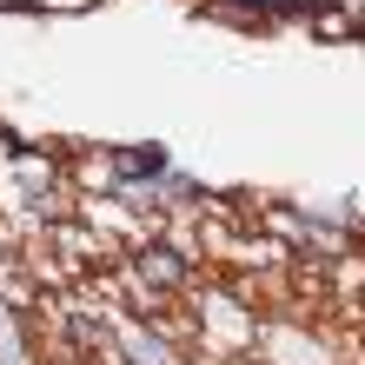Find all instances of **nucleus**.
<instances>
[{"mask_svg": "<svg viewBox=\"0 0 365 365\" xmlns=\"http://www.w3.org/2000/svg\"><path fill=\"white\" fill-rule=\"evenodd\" d=\"M146 279H153V286H180V279H186V259H180L173 246H153V252H146Z\"/></svg>", "mask_w": 365, "mask_h": 365, "instance_id": "1", "label": "nucleus"}, {"mask_svg": "<svg viewBox=\"0 0 365 365\" xmlns=\"http://www.w3.org/2000/svg\"><path fill=\"white\" fill-rule=\"evenodd\" d=\"M120 166H126V173H140V180H160L166 173V153H160V146H126Z\"/></svg>", "mask_w": 365, "mask_h": 365, "instance_id": "2", "label": "nucleus"}]
</instances>
